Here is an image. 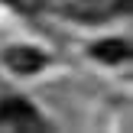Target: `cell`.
I'll return each mask as SVG.
<instances>
[{
  "instance_id": "obj_1",
  "label": "cell",
  "mask_w": 133,
  "mask_h": 133,
  "mask_svg": "<svg viewBox=\"0 0 133 133\" xmlns=\"http://www.w3.org/2000/svg\"><path fill=\"white\" fill-rule=\"evenodd\" d=\"M3 62L13 71H19V75H32V71H39L45 65V55L36 49H26V45H13V49L3 52Z\"/></svg>"
},
{
  "instance_id": "obj_2",
  "label": "cell",
  "mask_w": 133,
  "mask_h": 133,
  "mask_svg": "<svg viewBox=\"0 0 133 133\" xmlns=\"http://www.w3.org/2000/svg\"><path fill=\"white\" fill-rule=\"evenodd\" d=\"M0 120L19 123V127H29V130L42 127V123H39V114L32 110V104L19 101V97H13V101H3V104H0Z\"/></svg>"
},
{
  "instance_id": "obj_3",
  "label": "cell",
  "mask_w": 133,
  "mask_h": 133,
  "mask_svg": "<svg viewBox=\"0 0 133 133\" xmlns=\"http://www.w3.org/2000/svg\"><path fill=\"white\" fill-rule=\"evenodd\" d=\"M91 55H94V58H101V62L117 65V62H123V58L130 55V45L123 42V39H101V42L91 49Z\"/></svg>"
},
{
  "instance_id": "obj_4",
  "label": "cell",
  "mask_w": 133,
  "mask_h": 133,
  "mask_svg": "<svg viewBox=\"0 0 133 133\" xmlns=\"http://www.w3.org/2000/svg\"><path fill=\"white\" fill-rule=\"evenodd\" d=\"M6 3H13L19 13H36V10H42V0H6Z\"/></svg>"
}]
</instances>
